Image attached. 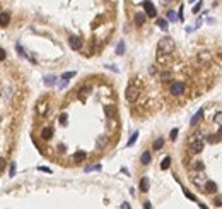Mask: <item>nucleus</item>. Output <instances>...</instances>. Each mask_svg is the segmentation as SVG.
Returning <instances> with one entry per match:
<instances>
[{"mask_svg": "<svg viewBox=\"0 0 222 209\" xmlns=\"http://www.w3.org/2000/svg\"><path fill=\"white\" fill-rule=\"evenodd\" d=\"M215 190H217V185H215L214 182H205V192L207 194H214Z\"/></svg>", "mask_w": 222, "mask_h": 209, "instance_id": "nucleus-9", "label": "nucleus"}, {"mask_svg": "<svg viewBox=\"0 0 222 209\" xmlns=\"http://www.w3.org/2000/svg\"><path fill=\"white\" fill-rule=\"evenodd\" d=\"M140 190H142V192H147V190H149V180H147V178H142V180H140Z\"/></svg>", "mask_w": 222, "mask_h": 209, "instance_id": "nucleus-15", "label": "nucleus"}, {"mask_svg": "<svg viewBox=\"0 0 222 209\" xmlns=\"http://www.w3.org/2000/svg\"><path fill=\"white\" fill-rule=\"evenodd\" d=\"M5 60V50L4 48H0V62Z\"/></svg>", "mask_w": 222, "mask_h": 209, "instance_id": "nucleus-33", "label": "nucleus"}, {"mask_svg": "<svg viewBox=\"0 0 222 209\" xmlns=\"http://www.w3.org/2000/svg\"><path fill=\"white\" fill-rule=\"evenodd\" d=\"M185 194H186V197H188V199H191V201H195V195H193V194H190V192H185Z\"/></svg>", "mask_w": 222, "mask_h": 209, "instance_id": "nucleus-39", "label": "nucleus"}, {"mask_svg": "<svg viewBox=\"0 0 222 209\" xmlns=\"http://www.w3.org/2000/svg\"><path fill=\"white\" fill-rule=\"evenodd\" d=\"M157 26L163 29V31H166V29H167V22L164 19H157Z\"/></svg>", "mask_w": 222, "mask_h": 209, "instance_id": "nucleus-21", "label": "nucleus"}, {"mask_svg": "<svg viewBox=\"0 0 222 209\" xmlns=\"http://www.w3.org/2000/svg\"><path fill=\"white\" fill-rule=\"evenodd\" d=\"M4 168H5V160L0 158V172H4Z\"/></svg>", "mask_w": 222, "mask_h": 209, "instance_id": "nucleus-31", "label": "nucleus"}, {"mask_svg": "<svg viewBox=\"0 0 222 209\" xmlns=\"http://www.w3.org/2000/svg\"><path fill=\"white\" fill-rule=\"evenodd\" d=\"M9 21H10V16H9V14H5V12L0 14V26H7Z\"/></svg>", "mask_w": 222, "mask_h": 209, "instance_id": "nucleus-13", "label": "nucleus"}, {"mask_svg": "<svg viewBox=\"0 0 222 209\" xmlns=\"http://www.w3.org/2000/svg\"><path fill=\"white\" fill-rule=\"evenodd\" d=\"M52 136H53V129H52V127H46V129H43V132H41V137H43L44 141L52 139Z\"/></svg>", "mask_w": 222, "mask_h": 209, "instance_id": "nucleus-10", "label": "nucleus"}, {"mask_svg": "<svg viewBox=\"0 0 222 209\" xmlns=\"http://www.w3.org/2000/svg\"><path fill=\"white\" fill-rule=\"evenodd\" d=\"M191 180H193L195 185H203V183H205V177H203V175H193Z\"/></svg>", "mask_w": 222, "mask_h": 209, "instance_id": "nucleus-11", "label": "nucleus"}, {"mask_svg": "<svg viewBox=\"0 0 222 209\" xmlns=\"http://www.w3.org/2000/svg\"><path fill=\"white\" fill-rule=\"evenodd\" d=\"M214 202H215V206H222V195H217L214 199Z\"/></svg>", "mask_w": 222, "mask_h": 209, "instance_id": "nucleus-27", "label": "nucleus"}, {"mask_svg": "<svg viewBox=\"0 0 222 209\" xmlns=\"http://www.w3.org/2000/svg\"><path fill=\"white\" fill-rule=\"evenodd\" d=\"M169 77H171V76H169L167 72H166V74H163V81H169Z\"/></svg>", "mask_w": 222, "mask_h": 209, "instance_id": "nucleus-40", "label": "nucleus"}, {"mask_svg": "<svg viewBox=\"0 0 222 209\" xmlns=\"http://www.w3.org/2000/svg\"><path fill=\"white\" fill-rule=\"evenodd\" d=\"M104 112H106L108 117H111V115H113V108H111V106H106V108H104Z\"/></svg>", "mask_w": 222, "mask_h": 209, "instance_id": "nucleus-30", "label": "nucleus"}, {"mask_svg": "<svg viewBox=\"0 0 222 209\" xmlns=\"http://www.w3.org/2000/svg\"><path fill=\"white\" fill-rule=\"evenodd\" d=\"M169 165H171V158H164L163 163H161V168H163V170H167V168H169Z\"/></svg>", "mask_w": 222, "mask_h": 209, "instance_id": "nucleus-19", "label": "nucleus"}, {"mask_svg": "<svg viewBox=\"0 0 222 209\" xmlns=\"http://www.w3.org/2000/svg\"><path fill=\"white\" fill-rule=\"evenodd\" d=\"M101 166H87V168H86V172H94V170H99Z\"/></svg>", "mask_w": 222, "mask_h": 209, "instance_id": "nucleus-35", "label": "nucleus"}, {"mask_svg": "<svg viewBox=\"0 0 222 209\" xmlns=\"http://www.w3.org/2000/svg\"><path fill=\"white\" fill-rule=\"evenodd\" d=\"M36 110H38V113H40L41 117H44V115L48 113V103H46V101H40Z\"/></svg>", "mask_w": 222, "mask_h": 209, "instance_id": "nucleus-7", "label": "nucleus"}, {"mask_svg": "<svg viewBox=\"0 0 222 209\" xmlns=\"http://www.w3.org/2000/svg\"><path fill=\"white\" fill-rule=\"evenodd\" d=\"M200 7H202V0H200V4H197V5H195V9H193V12H195V14H197V12H198V10H200Z\"/></svg>", "mask_w": 222, "mask_h": 209, "instance_id": "nucleus-37", "label": "nucleus"}, {"mask_svg": "<svg viewBox=\"0 0 222 209\" xmlns=\"http://www.w3.org/2000/svg\"><path fill=\"white\" fill-rule=\"evenodd\" d=\"M176 136H178V129H174V130H171V141H174V139H176Z\"/></svg>", "mask_w": 222, "mask_h": 209, "instance_id": "nucleus-28", "label": "nucleus"}, {"mask_svg": "<svg viewBox=\"0 0 222 209\" xmlns=\"http://www.w3.org/2000/svg\"><path fill=\"white\" fill-rule=\"evenodd\" d=\"M142 163L144 165H149V163H151V153H149V151H145V153L142 154Z\"/></svg>", "mask_w": 222, "mask_h": 209, "instance_id": "nucleus-17", "label": "nucleus"}, {"mask_svg": "<svg viewBox=\"0 0 222 209\" xmlns=\"http://www.w3.org/2000/svg\"><path fill=\"white\" fill-rule=\"evenodd\" d=\"M14 175H16V165L12 163L10 165V177H14Z\"/></svg>", "mask_w": 222, "mask_h": 209, "instance_id": "nucleus-34", "label": "nucleus"}, {"mask_svg": "<svg viewBox=\"0 0 222 209\" xmlns=\"http://www.w3.org/2000/svg\"><path fill=\"white\" fill-rule=\"evenodd\" d=\"M86 158H87V154L84 153V151H77V153L74 154V160L75 161H84Z\"/></svg>", "mask_w": 222, "mask_h": 209, "instance_id": "nucleus-14", "label": "nucleus"}, {"mask_svg": "<svg viewBox=\"0 0 222 209\" xmlns=\"http://www.w3.org/2000/svg\"><path fill=\"white\" fill-rule=\"evenodd\" d=\"M163 144H164L163 139H157V141L154 142V149H161V148H163Z\"/></svg>", "mask_w": 222, "mask_h": 209, "instance_id": "nucleus-24", "label": "nucleus"}, {"mask_svg": "<svg viewBox=\"0 0 222 209\" xmlns=\"http://www.w3.org/2000/svg\"><path fill=\"white\" fill-rule=\"evenodd\" d=\"M121 207H123V209H128V207H130V204H127V202H123V204H121Z\"/></svg>", "mask_w": 222, "mask_h": 209, "instance_id": "nucleus-41", "label": "nucleus"}, {"mask_svg": "<svg viewBox=\"0 0 222 209\" xmlns=\"http://www.w3.org/2000/svg\"><path fill=\"white\" fill-rule=\"evenodd\" d=\"M68 43H70V46L74 50H80L82 48V40L77 36H70V40H68Z\"/></svg>", "mask_w": 222, "mask_h": 209, "instance_id": "nucleus-6", "label": "nucleus"}, {"mask_svg": "<svg viewBox=\"0 0 222 209\" xmlns=\"http://www.w3.org/2000/svg\"><path fill=\"white\" fill-rule=\"evenodd\" d=\"M161 2H163V4H167V2H169V0H161Z\"/></svg>", "mask_w": 222, "mask_h": 209, "instance_id": "nucleus-42", "label": "nucleus"}, {"mask_svg": "<svg viewBox=\"0 0 222 209\" xmlns=\"http://www.w3.org/2000/svg\"><path fill=\"white\" fill-rule=\"evenodd\" d=\"M210 58H212V55L209 52H202L198 55V62L200 64H205V62H210Z\"/></svg>", "mask_w": 222, "mask_h": 209, "instance_id": "nucleus-8", "label": "nucleus"}, {"mask_svg": "<svg viewBox=\"0 0 222 209\" xmlns=\"http://www.w3.org/2000/svg\"><path fill=\"white\" fill-rule=\"evenodd\" d=\"M144 9H145V12L149 17H155V7L152 5L151 0H145V2H144Z\"/></svg>", "mask_w": 222, "mask_h": 209, "instance_id": "nucleus-4", "label": "nucleus"}, {"mask_svg": "<svg viewBox=\"0 0 222 209\" xmlns=\"http://www.w3.org/2000/svg\"><path fill=\"white\" fill-rule=\"evenodd\" d=\"M40 170H41V172H46V173H52V170L46 168V166H40Z\"/></svg>", "mask_w": 222, "mask_h": 209, "instance_id": "nucleus-38", "label": "nucleus"}, {"mask_svg": "<svg viewBox=\"0 0 222 209\" xmlns=\"http://www.w3.org/2000/svg\"><path fill=\"white\" fill-rule=\"evenodd\" d=\"M157 50L161 53H164V55H169V53L174 50V41L171 40V38H163L157 45Z\"/></svg>", "mask_w": 222, "mask_h": 209, "instance_id": "nucleus-1", "label": "nucleus"}, {"mask_svg": "<svg viewBox=\"0 0 222 209\" xmlns=\"http://www.w3.org/2000/svg\"><path fill=\"white\" fill-rule=\"evenodd\" d=\"M144 22H145V14H142V12L135 14V24H137V26H142Z\"/></svg>", "mask_w": 222, "mask_h": 209, "instance_id": "nucleus-12", "label": "nucleus"}, {"mask_svg": "<svg viewBox=\"0 0 222 209\" xmlns=\"http://www.w3.org/2000/svg\"><path fill=\"white\" fill-rule=\"evenodd\" d=\"M167 17H169L171 21H174V19H176V16H174V12H173V10H169V12H167Z\"/></svg>", "mask_w": 222, "mask_h": 209, "instance_id": "nucleus-36", "label": "nucleus"}, {"mask_svg": "<svg viewBox=\"0 0 222 209\" xmlns=\"http://www.w3.org/2000/svg\"><path fill=\"white\" fill-rule=\"evenodd\" d=\"M190 2H195V0H190Z\"/></svg>", "mask_w": 222, "mask_h": 209, "instance_id": "nucleus-43", "label": "nucleus"}, {"mask_svg": "<svg viewBox=\"0 0 222 209\" xmlns=\"http://www.w3.org/2000/svg\"><path fill=\"white\" fill-rule=\"evenodd\" d=\"M202 117H203V112H202V110H200V112L197 113V115H195L193 118H191V125H197V124H198V122H200V118H202Z\"/></svg>", "mask_w": 222, "mask_h": 209, "instance_id": "nucleus-16", "label": "nucleus"}, {"mask_svg": "<svg viewBox=\"0 0 222 209\" xmlns=\"http://www.w3.org/2000/svg\"><path fill=\"white\" fill-rule=\"evenodd\" d=\"M123 50H125V45H123V41H120V43H118V48H116V53H118V55H121Z\"/></svg>", "mask_w": 222, "mask_h": 209, "instance_id": "nucleus-23", "label": "nucleus"}, {"mask_svg": "<svg viewBox=\"0 0 222 209\" xmlns=\"http://www.w3.org/2000/svg\"><path fill=\"white\" fill-rule=\"evenodd\" d=\"M74 76H75V72H67V74H63V76H62V79L67 81V79H70V77H74Z\"/></svg>", "mask_w": 222, "mask_h": 209, "instance_id": "nucleus-25", "label": "nucleus"}, {"mask_svg": "<svg viewBox=\"0 0 222 209\" xmlns=\"http://www.w3.org/2000/svg\"><path fill=\"white\" fill-rule=\"evenodd\" d=\"M215 122H217V124H222V113H217V115H215Z\"/></svg>", "mask_w": 222, "mask_h": 209, "instance_id": "nucleus-32", "label": "nucleus"}, {"mask_svg": "<svg viewBox=\"0 0 222 209\" xmlns=\"http://www.w3.org/2000/svg\"><path fill=\"white\" fill-rule=\"evenodd\" d=\"M183 91H185V84H183V82H173V84H171V93H173L174 96L181 94Z\"/></svg>", "mask_w": 222, "mask_h": 209, "instance_id": "nucleus-5", "label": "nucleus"}, {"mask_svg": "<svg viewBox=\"0 0 222 209\" xmlns=\"http://www.w3.org/2000/svg\"><path fill=\"white\" fill-rule=\"evenodd\" d=\"M139 88L137 86H128L127 88V101L128 103H133V101H137V98H139Z\"/></svg>", "mask_w": 222, "mask_h": 209, "instance_id": "nucleus-3", "label": "nucleus"}, {"mask_svg": "<svg viewBox=\"0 0 222 209\" xmlns=\"http://www.w3.org/2000/svg\"><path fill=\"white\" fill-rule=\"evenodd\" d=\"M191 166H193L195 170H203V163L200 160H195L193 163H191Z\"/></svg>", "mask_w": 222, "mask_h": 209, "instance_id": "nucleus-18", "label": "nucleus"}, {"mask_svg": "<svg viewBox=\"0 0 222 209\" xmlns=\"http://www.w3.org/2000/svg\"><path fill=\"white\" fill-rule=\"evenodd\" d=\"M190 148H191L193 153H200L203 149V141H202V137H200V134L198 136H193L190 139Z\"/></svg>", "mask_w": 222, "mask_h": 209, "instance_id": "nucleus-2", "label": "nucleus"}, {"mask_svg": "<svg viewBox=\"0 0 222 209\" xmlns=\"http://www.w3.org/2000/svg\"><path fill=\"white\" fill-rule=\"evenodd\" d=\"M44 84H46V86H53V84H55V76L44 77Z\"/></svg>", "mask_w": 222, "mask_h": 209, "instance_id": "nucleus-20", "label": "nucleus"}, {"mask_svg": "<svg viewBox=\"0 0 222 209\" xmlns=\"http://www.w3.org/2000/svg\"><path fill=\"white\" fill-rule=\"evenodd\" d=\"M60 124H62V125H67V115H65V113L60 117Z\"/></svg>", "mask_w": 222, "mask_h": 209, "instance_id": "nucleus-29", "label": "nucleus"}, {"mask_svg": "<svg viewBox=\"0 0 222 209\" xmlns=\"http://www.w3.org/2000/svg\"><path fill=\"white\" fill-rule=\"evenodd\" d=\"M91 91V88H82L79 91V96H80V100H84V98H86V94H87V93Z\"/></svg>", "mask_w": 222, "mask_h": 209, "instance_id": "nucleus-22", "label": "nucleus"}, {"mask_svg": "<svg viewBox=\"0 0 222 209\" xmlns=\"http://www.w3.org/2000/svg\"><path fill=\"white\" fill-rule=\"evenodd\" d=\"M137 137H139V134L135 132V134H133V136H132V137H130V141H128V146H132V144H133V142H135V141H137Z\"/></svg>", "mask_w": 222, "mask_h": 209, "instance_id": "nucleus-26", "label": "nucleus"}]
</instances>
